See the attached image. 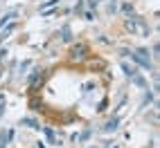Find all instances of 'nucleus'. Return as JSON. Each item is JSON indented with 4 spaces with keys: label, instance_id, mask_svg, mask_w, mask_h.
I'll list each match as a JSON object with an SVG mask.
<instances>
[{
    "label": "nucleus",
    "instance_id": "f257e3e1",
    "mask_svg": "<svg viewBox=\"0 0 160 148\" xmlns=\"http://www.w3.org/2000/svg\"><path fill=\"white\" fill-rule=\"evenodd\" d=\"M72 63H83L88 61V45L86 43H77L70 47V56H68Z\"/></svg>",
    "mask_w": 160,
    "mask_h": 148
},
{
    "label": "nucleus",
    "instance_id": "f03ea898",
    "mask_svg": "<svg viewBox=\"0 0 160 148\" xmlns=\"http://www.w3.org/2000/svg\"><path fill=\"white\" fill-rule=\"evenodd\" d=\"M16 16V12H9V14H5L2 16V20H0V27H5V25H9V23H12V18Z\"/></svg>",
    "mask_w": 160,
    "mask_h": 148
},
{
    "label": "nucleus",
    "instance_id": "7ed1b4c3",
    "mask_svg": "<svg viewBox=\"0 0 160 148\" xmlns=\"http://www.w3.org/2000/svg\"><path fill=\"white\" fill-rule=\"evenodd\" d=\"M14 29H16V25H14V23H9V27H7V29L2 31V34H0V40H5V38H7L9 34H12V31H14Z\"/></svg>",
    "mask_w": 160,
    "mask_h": 148
},
{
    "label": "nucleus",
    "instance_id": "20e7f679",
    "mask_svg": "<svg viewBox=\"0 0 160 148\" xmlns=\"http://www.w3.org/2000/svg\"><path fill=\"white\" fill-rule=\"evenodd\" d=\"M57 2H59V0H48V2L43 5V9H48V7H52V5H57Z\"/></svg>",
    "mask_w": 160,
    "mask_h": 148
},
{
    "label": "nucleus",
    "instance_id": "39448f33",
    "mask_svg": "<svg viewBox=\"0 0 160 148\" xmlns=\"http://www.w3.org/2000/svg\"><path fill=\"white\" fill-rule=\"evenodd\" d=\"M5 56H7V49H0V61H5Z\"/></svg>",
    "mask_w": 160,
    "mask_h": 148
}]
</instances>
